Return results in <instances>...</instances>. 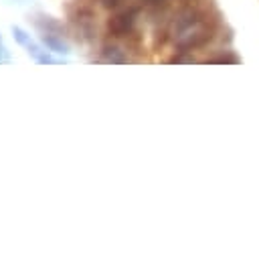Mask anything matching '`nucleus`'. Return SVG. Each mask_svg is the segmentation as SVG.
<instances>
[{
  "mask_svg": "<svg viewBox=\"0 0 259 257\" xmlns=\"http://www.w3.org/2000/svg\"><path fill=\"white\" fill-rule=\"evenodd\" d=\"M138 16H140V6H127V8L119 10L115 16H111L107 20V32H109V36H113V38L132 36Z\"/></svg>",
  "mask_w": 259,
  "mask_h": 257,
  "instance_id": "nucleus-1",
  "label": "nucleus"
},
{
  "mask_svg": "<svg viewBox=\"0 0 259 257\" xmlns=\"http://www.w3.org/2000/svg\"><path fill=\"white\" fill-rule=\"evenodd\" d=\"M101 61L103 63H117V65H123V63H127L130 61V57L117 47V45H103V49H101Z\"/></svg>",
  "mask_w": 259,
  "mask_h": 257,
  "instance_id": "nucleus-2",
  "label": "nucleus"
},
{
  "mask_svg": "<svg viewBox=\"0 0 259 257\" xmlns=\"http://www.w3.org/2000/svg\"><path fill=\"white\" fill-rule=\"evenodd\" d=\"M40 40H42V45L47 47V49H51L53 53H59V55H67L69 53V47L59 38V34H55V32H42L40 34Z\"/></svg>",
  "mask_w": 259,
  "mask_h": 257,
  "instance_id": "nucleus-3",
  "label": "nucleus"
},
{
  "mask_svg": "<svg viewBox=\"0 0 259 257\" xmlns=\"http://www.w3.org/2000/svg\"><path fill=\"white\" fill-rule=\"evenodd\" d=\"M12 34H14V38H16L18 45H26V47L30 45V36H28L20 26H14V28H12Z\"/></svg>",
  "mask_w": 259,
  "mask_h": 257,
  "instance_id": "nucleus-4",
  "label": "nucleus"
},
{
  "mask_svg": "<svg viewBox=\"0 0 259 257\" xmlns=\"http://www.w3.org/2000/svg\"><path fill=\"white\" fill-rule=\"evenodd\" d=\"M99 4L107 10H117L121 6V0H99Z\"/></svg>",
  "mask_w": 259,
  "mask_h": 257,
  "instance_id": "nucleus-5",
  "label": "nucleus"
},
{
  "mask_svg": "<svg viewBox=\"0 0 259 257\" xmlns=\"http://www.w3.org/2000/svg\"><path fill=\"white\" fill-rule=\"evenodd\" d=\"M36 63H38V65H51V63H57V61H55L51 55H38V57H36Z\"/></svg>",
  "mask_w": 259,
  "mask_h": 257,
  "instance_id": "nucleus-6",
  "label": "nucleus"
}]
</instances>
